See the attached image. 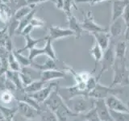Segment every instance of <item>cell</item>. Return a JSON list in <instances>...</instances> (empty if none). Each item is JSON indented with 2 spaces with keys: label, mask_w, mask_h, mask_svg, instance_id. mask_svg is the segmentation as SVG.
<instances>
[{
  "label": "cell",
  "mask_w": 129,
  "mask_h": 121,
  "mask_svg": "<svg viewBox=\"0 0 129 121\" xmlns=\"http://www.w3.org/2000/svg\"><path fill=\"white\" fill-rule=\"evenodd\" d=\"M47 82H44V81L41 79H38V80H35L32 82H31L29 85H27L25 87L23 88L24 92L27 95H31L34 94V93L39 91L40 90H41L43 87L45 86V84Z\"/></svg>",
  "instance_id": "cell-23"
},
{
  "label": "cell",
  "mask_w": 129,
  "mask_h": 121,
  "mask_svg": "<svg viewBox=\"0 0 129 121\" xmlns=\"http://www.w3.org/2000/svg\"><path fill=\"white\" fill-rule=\"evenodd\" d=\"M128 0H114L112 3L111 11V22L122 17L124 8L126 7Z\"/></svg>",
  "instance_id": "cell-16"
},
{
  "label": "cell",
  "mask_w": 129,
  "mask_h": 121,
  "mask_svg": "<svg viewBox=\"0 0 129 121\" xmlns=\"http://www.w3.org/2000/svg\"><path fill=\"white\" fill-rule=\"evenodd\" d=\"M74 36V33L70 29V28L64 29V28H61L60 27H56V26H51L48 28V39H50L52 41H53V40H57V39L68 37V36Z\"/></svg>",
  "instance_id": "cell-14"
},
{
  "label": "cell",
  "mask_w": 129,
  "mask_h": 121,
  "mask_svg": "<svg viewBox=\"0 0 129 121\" xmlns=\"http://www.w3.org/2000/svg\"><path fill=\"white\" fill-rule=\"evenodd\" d=\"M67 19L69 23V28L74 33V36L76 39H80L84 31L82 27V23H79L77 18L72 14L69 15Z\"/></svg>",
  "instance_id": "cell-19"
},
{
  "label": "cell",
  "mask_w": 129,
  "mask_h": 121,
  "mask_svg": "<svg viewBox=\"0 0 129 121\" xmlns=\"http://www.w3.org/2000/svg\"><path fill=\"white\" fill-rule=\"evenodd\" d=\"M95 39V41L99 44V45L103 48V50H106L111 43V37L109 32H97L90 33Z\"/></svg>",
  "instance_id": "cell-15"
},
{
  "label": "cell",
  "mask_w": 129,
  "mask_h": 121,
  "mask_svg": "<svg viewBox=\"0 0 129 121\" xmlns=\"http://www.w3.org/2000/svg\"><path fill=\"white\" fill-rule=\"evenodd\" d=\"M105 101L109 110L117 112H129L127 105L116 95H109L107 99H105Z\"/></svg>",
  "instance_id": "cell-10"
},
{
  "label": "cell",
  "mask_w": 129,
  "mask_h": 121,
  "mask_svg": "<svg viewBox=\"0 0 129 121\" xmlns=\"http://www.w3.org/2000/svg\"><path fill=\"white\" fill-rule=\"evenodd\" d=\"M57 90L59 95L62 98V99L66 102V101L70 100L74 97L78 95H86L82 91L78 88V85H74L72 86H68V87H58L57 86Z\"/></svg>",
  "instance_id": "cell-11"
},
{
  "label": "cell",
  "mask_w": 129,
  "mask_h": 121,
  "mask_svg": "<svg viewBox=\"0 0 129 121\" xmlns=\"http://www.w3.org/2000/svg\"><path fill=\"white\" fill-rule=\"evenodd\" d=\"M35 13H36V9L34 8L29 14H27L26 16H24L23 19H21L19 20V27L17 28V31H16L15 34L19 35L20 34V32H21L24 27L26 26H27L28 24H30L32 19L34 18L35 16Z\"/></svg>",
  "instance_id": "cell-25"
},
{
  "label": "cell",
  "mask_w": 129,
  "mask_h": 121,
  "mask_svg": "<svg viewBox=\"0 0 129 121\" xmlns=\"http://www.w3.org/2000/svg\"><path fill=\"white\" fill-rule=\"evenodd\" d=\"M8 66H9L11 70L19 72L21 70V66L16 60L15 56L13 53V52H10L8 55Z\"/></svg>",
  "instance_id": "cell-31"
},
{
  "label": "cell",
  "mask_w": 129,
  "mask_h": 121,
  "mask_svg": "<svg viewBox=\"0 0 129 121\" xmlns=\"http://www.w3.org/2000/svg\"><path fill=\"white\" fill-rule=\"evenodd\" d=\"M34 8H35V6H31V5H27L25 7H20L17 11H15L13 16L16 19L20 20L21 19H23L24 16H26L27 14H29Z\"/></svg>",
  "instance_id": "cell-28"
},
{
  "label": "cell",
  "mask_w": 129,
  "mask_h": 121,
  "mask_svg": "<svg viewBox=\"0 0 129 121\" xmlns=\"http://www.w3.org/2000/svg\"><path fill=\"white\" fill-rule=\"evenodd\" d=\"M127 43L124 40H118L115 44V54L116 59H125Z\"/></svg>",
  "instance_id": "cell-24"
},
{
  "label": "cell",
  "mask_w": 129,
  "mask_h": 121,
  "mask_svg": "<svg viewBox=\"0 0 129 121\" xmlns=\"http://www.w3.org/2000/svg\"><path fill=\"white\" fill-rule=\"evenodd\" d=\"M33 28H34L33 26H32L31 23H30V24H28L27 26H26L21 32H20V35H22V36H27V35H30V33L31 32V31L33 30Z\"/></svg>",
  "instance_id": "cell-42"
},
{
  "label": "cell",
  "mask_w": 129,
  "mask_h": 121,
  "mask_svg": "<svg viewBox=\"0 0 129 121\" xmlns=\"http://www.w3.org/2000/svg\"><path fill=\"white\" fill-rule=\"evenodd\" d=\"M126 105H127V107L128 108V110H129V100L127 102V103H126Z\"/></svg>",
  "instance_id": "cell-50"
},
{
  "label": "cell",
  "mask_w": 129,
  "mask_h": 121,
  "mask_svg": "<svg viewBox=\"0 0 129 121\" xmlns=\"http://www.w3.org/2000/svg\"><path fill=\"white\" fill-rule=\"evenodd\" d=\"M52 41L48 39L46 40V43H45V45H44L43 48H33L29 50V55H28V58L29 60H31V62H33L34 59L38 56L40 55H46L48 56V57H50L52 59H53L55 60H57L56 58V52L52 48Z\"/></svg>",
  "instance_id": "cell-5"
},
{
  "label": "cell",
  "mask_w": 129,
  "mask_h": 121,
  "mask_svg": "<svg viewBox=\"0 0 129 121\" xmlns=\"http://www.w3.org/2000/svg\"><path fill=\"white\" fill-rule=\"evenodd\" d=\"M123 37H124V40L127 43H129V24L127 25L126 29H125L124 34H123Z\"/></svg>",
  "instance_id": "cell-44"
},
{
  "label": "cell",
  "mask_w": 129,
  "mask_h": 121,
  "mask_svg": "<svg viewBox=\"0 0 129 121\" xmlns=\"http://www.w3.org/2000/svg\"><path fill=\"white\" fill-rule=\"evenodd\" d=\"M31 24L32 26H33V27H42L44 25V22L43 21L42 19H36L34 17L33 19H32V20H31Z\"/></svg>",
  "instance_id": "cell-40"
},
{
  "label": "cell",
  "mask_w": 129,
  "mask_h": 121,
  "mask_svg": "<svg viewBox=\"0 0 129 121\" xmlns=\"http://www.w3.org/2000/svg\"><path fill=\"white\" fill-rule=\"evenodd\" d=\"M2 68V62H1V59H0V69Z\"/></svg>",
  "instance_id": "cell-51"
},
{
  "label": "cell",
  "mask_w": 129,
  "mask_h": 121,
  "mask_svg": "<svg viewBox=\"0 0 129 121\" xmlns=\"http://www.w3.org/2000/svg\"><path fill=\"white\" fill-rule=\"evenodd\" d=\"M122 18L123 19L124 22L126 23L127 25H128V24H129V0H128V2L127 3L126 7H125V8H124Z\"/></svg>",
  "instance_id": "cell-39"
},
{
  "label": "cell",
  "mask_w": 129,
  "mask_h": 121,
  "mask_svg": "<svg viewBox=\"0 0 129 121\" xmlns=\"http://www.w3.org/2000/svg\"><path fill=\"white\" fill-rule=\"evenodd\" d=\"M73 7H75L76 9H78V8L76 7V3H75L74 0H64L62 10L64 11V13L66 14L67 17L72 14L71 11H72Z\"/></svg>",
  "instance_id": "cell-34"
},
{
  "label": "cell",
  "mask_w": 129,
  "mask_h": 121,
  "mask_svg": "<svg viewBox=\"0 0 129 121\" xmlns=\"http://www.w3.org/2000/svg\"><path fill=\"white\" fill-rule=\"evenodd\" d=\"M103 52H104V51L103 50V48H101L99 45V44L95 41L94 45H93L92 48L90 49V53L93 56V57L94 59V70H93V71L91 72V74L95 73L96 68H97V64L101 62V60H102L103 56Z\"/></svg>",
  "instance_id": "cell-21"
},
{
  "label": "cell",
  "mask_w": 129,
  "mask_h": 121,
  "mask_svg": "<svg viewBox=\"0 0 129 121\" xmlns=\"http://www.w3.org/2000/svg\"><path fill=\"white\" fill-rule=\"evenodd\" d=\"M39 115H40L41 121H58L54 112L52 111L50 109H48L46 106L45 108L44 109L41 107V111H40Z\"/></svg>",
  "instance_id": "cell-26"
},
{
  "label": "cell",
  "mask_w": 129,
  "mask_h": 121,
  "mask_svg": "<svg viewBox=\"0 0 129 121\" xmlns=\"http://www.w3.org/2000/svg\"><path fill=\"white\" fill-rule=\"evenodd\" d=\"M127 27V24L124 22L122 17L115 19V21L111 22L110 27L108 28V32L111 35L112 40L119 38L124 34L125 29Z\"/></svg>",
  "instance_id": "cell-8"
},
{
  "label": "cell",
  "mask_w": 129,
  "mask_h": 121,
  "mask_svg": "<svg viewBox=\"0 0 129 121\" xmlns=\"http://www.w3.org/2000/svg\"><path fill=\"white\" fill-rule=\"evenodd\" d=\"M113 121H129V112H117L110 110Z\"/></svg>",
  "instance_id": "cell-32"
},
{
  "label": "cell",
  "mask_w": 129,
  "mask_h": 121,
  "mask_svg": "<svg viewBox=\"0 0 129 121\" xmlns=\"http://www.w3.org/2000/svg\"><path fill=\"white\" fill-rule=\"evenodd\" d=\"M66 73L59 70H49L41 71L40 74V79L44 82H48L56 79L66 78Z\"/></svg>",
  "instance_id": "cell-17"
},
{
  "label": "cell",
  "mask_w": 129,
  "mask_h": 121,
  "mask_svg": "<svg viewBox=\"0 0 129 121\" xmlns=\"http://www.w3.org/2000/svg\"><path fill=\"white\" fill-rule=\"evenodd\" d=\"M64 103V101L62 99V98L59 95L58 90H57V86H56L52 91L51 92L50 95L48 96V98L44 102V105L50 109L52 111H55L60 105L63 104Z\"/></svg>",
  "instance_id": "cell-9"
},
{
  "label": "cell",
  "mask_w": 129,
  "mask_h": 121,
  "mask_svg": "<svg viewBox=\"0 0 129 121\" xmlns=\"http://www.w3.org/2000/svg\"><path fill=\"white\" fill-rule=\"evenodd\" d=\"M54 114L56 115V119H57L58 121H68L70 117L78 116V115H75L74 112L71 111V110L69 108L66 103L60 105L54 111Z\"/></svg>",
  "instance_id": "cell-18"
},
{
  "label": "cell",
  "mask_w": 129,
  "mask_h": 121,
  "mask_svg": "<svg viewBox=\"0 0 129 121\" xmlns=\"http://www.w3.org/2000/svg\"><path fill=\"white\" fill-rule=\"evenodd\" d=\"M82 115L84 118H86L88 121H101L98 114H97V111L94 107L92 108L91 110H90L88 112H86V114H84Z\"/></svg>",
  "instance_id": "cell-36"
},
{
  "label": "cell",
  "mask_w": 129,
  "mask_h": 121,
  "mask_svg": "<svg viewBox=\"0 0 129 121\" xmlns=\"http://www.w3.org/2000/svg\"><path fill=\"white\" fill-rule=\"evenodd\" d=\"M30 66L33 67L40 71L49 70H57L58 69L57 66H56V60L50 58V57H48L44 64H36L34 62H32Z\"/></svg>",
  "instance_id": "cell-22"
},
{
  "label": "cell",
  "mask_w": 129,
  "mask_h": 121,
  "mask_svg": "<svg viewBox=\"0 0 129 121\" xmlns=\"http://www.w3.org/2000/svg\"><path fill=\"white\" fill-rule=\"evenodd\" d=\"M19 20L16 19L14 16H12L9 21H8V26L7 27V34L11 38L14 36V34H15L16 31H17V28L19 27Z\"/></svg>",
  "instance_id": "cell-30"
},
{
  "label": "cell",
  "mask_w": 129,
  "mask_h": 121,
  "mask_svg": "<svg viewBox=\"0 0 129 121\" xmlns=\"http://www.w3.org/2000/svg\"><path fill=\"white\" fill-rule=\"evenodd\" d=\"M46 1H50V0H27L28 5H31V6H36L37 3H40Z\"/></svg>",
  "instance_id": "cell-43"
},
{
  "label": "cell",
  "mask_w": 129,
  "mask_h": 121,
  "mask_svg": "<svg viewBox=\"0 0 129 121\" xmlns=\"http://www.w3.org/2000/svg\"><path fill=\"white\" fill-rule=\"evenodd\" d=\"M94 108L101 121H111L112 119L110 114V110H109L105 99H95Z\"/></svg>",
  "instance_id": "cell-12"
},
{
  "label": "cell",
  "mask_w": 129,
  "mask_h": 121,
  "mask_svg": "<svg viewBox=\"0 0 129 121\" xmlns=\"http://www.w3.org/2000/svg\"><path fill=\"white\" fill-rule=\"evenodd\" d=\"M12 52H13V53L15 56L16 60H18V62L19 63V65L21 66V68L22 67H27V66H30L31 64V60H29V58L28 57H26V56H23L21 53H19V52H18L16 50H12Z\"/></svg>",
  "instance_id": "cell-33"
},
{
  "label": "cell",
  "mask_w": 129,
  "mask_h": 121,
  "mask_svg": "<svg viewBox=\"0 0 129 121\" xmlns=\"http://www.w3.org/2000/svg\"><path fill=\"white\" fill-rule=\"evenodd\" d=\"M111 121H113V120H112V119H111Z\"/></svg>",
  "instance_id": "cell-52"
},
{
  "label": "cell",
  "mask_w": 129,
  "mask_h": 121,
  "mask_svg": "<svg viewBox=\"0 0 129 121\" xmlns=\"http://www.w3.org/2000/svg\"><path fill=\"white\" fill-rule=\"evenodd\" d=\"M114 75L111 87L116 86H129V70L125 59H116L114 66Z\"/></svg>",
  "instance_id": "cell-2"
},
{
  "label": "cell",
  "mask_w": 129,
  "mask_h": 121,
  "mask_svg": "<svg viewBox=\"0 0 129 121\" xmlns=\"http://www.w3.org/2000/svg\"><path fill=\"white\" fill-rule=\"evenodd\" d=\"M125 60H126V63H129V43H127V51L126 54H125Z\"/></svg>",
  "instance_id": "cell-45"
},
{
  "label": "cell",
  "mask_w": 129,
  "mask_h": 121,
  "mask_svg": "<svg viewBox=\"0 0 129 121\" xmlns=\"http://www.w3.org/2000/svg\"><path fill=\"white\" fill-rule=\"evenodd\" d=\"M75 3H89L90 5H94V4L105 2V1H108V0H74Z\"/></svg>",
  "instance_id": "cell-41"
},
{
  "label": "cell",
  "mask_w": 129,
  "mask_h": 121,
  "mask_svg": "<svg viewBox=\"0 0 129 121\" xmlns=\"http://www.w3.org/2000/svg\"><path fill=\"white\" fill-rule=\"evenodd\" d=\"M18 112L23 118L27 119H34L35 117L40 115V111L31 105L23 101H18Z\"/></svg>",
  "instance_id": "cell-7"
},
{
  "label": "cell",
  "mask_w": 129,
  "mask_h": 121,
  "mask_svg": "<svg viewBox=\"0 0 129 121\" xmlns=\"http://www.w3.org/2000/svg\"><path fill=\"white\" fill-rule=\"evenodd\" d=\"M7 78H9L10 80H11L12 82L15 84V86H17L18 89H20V90L23 89V86L22 84L21 80H20V77H19V72L13 71V70H7Z\"/></svg>",
  "instance_id": "cell-27"
},
{
  "label": "cell",
  "mask_w": 129,
  "mask_h": 121,
  "mask_svg": "<svg viewBox=\"0 0 129 121\" xmlns=\"http://www.w3.org/2000/svg\"><path fill=\"white\" fill-rule=\"evenodd\" d=\"M74 121H88L86 118H84L83 117V115H82V116H80L78 119H75Z\"/></svg>",
  "instance_id": "cell-46"
},
{
  "label": "cell",
  "mask_w": 129,
  "mask_h": 121,
  "mask_svg": "<svg viewBox=\"0 0 129 121\" xmlns=\"http://www.w3.org/2000/svg\"><path fill=\"white\" fill-rule=\"evenodd\" d=\"M115 62V41L114 40H111V43L109 44L108 48L106 50H104L103 58L101 60V69L99 74L96 77V79L99 81L101 79L102 76L105 72H107L110 69L113 68Z\"/></svg>",
  "instance_id": "cell-3"
},
{
  "label": "cell",
  "mask_w": 129,
  "mask_h": 121,
  "mask_svg": "<svg viewBox=\"0 0 129 121\" xmlns=\"http://www.w3.org/2000/svg\"><path fill=\"white\" fill-rule=\"evenodd\" d=\"M81 23H82V27L83 28V30L88 32L90 34L92 33V32H107L108 31L107 27L101 26L94 21V15H93L92 11H89L85 15L83 21Z\"/></svg>",
  "instance_id": "cell-6"
},
{
  "label": "cell",
  "mask_w": 129,
  "mask_h": 121,
  "mask_svg": "<svg viewBox=\"0 0 129 121\" xmlns=\"http://www.w3.org/2000/svg\"><path fill=\"white\" fill-rule=\"evenodd\" d=\"M0 1H1L3 3H5V4H7L8 3H9V1L10 0H0Z\"/></svg>",
  "instance_id": "cell-47"
},
{
  "label": "cell",
  "mask_w": 129,
  "mask_h": 121,
  "mask_svg": "<svg viewBox=\"0 0 129 121\" xmlns=\"http://www.w3.org/2000/svg\"><path fill=\"white\" fill-rule=\"evenodd\" d=\"M7 70H5V69H0V92L5 90L6 82L7 79Z\"/></svg>",
  "instance_id": "cell-37"
},
{
  "label": "cell",
  "mask_w": 129,
  "mask_h": 121,
  "mask_svg": "<svg viewBox=\"0 0 129 121\" xmlns=\"http://www.w3.org/2000/svg\"><path fill=\"white\" fill-rule=\"evenodd\" d=\"M123 93V90L121 88L111 87L103 86L99 82L97 84L96 87L88 93V96L94 99H107L109 95H117Z\"/></svg>",
  "instance_id": "cell-4"
},
{
  "label": "cell",
  "mask_w": 129,
  "mask_h": 121,
  "mask_svg": "<svg viewBox=\"0 0 129 121\" xmlns=\"http://www.w3.org/2000/svg\"><path fill=\"white\" fill-rule=\"evenodd\" d=\"M22 121H36V120H34L33 119H23Z\"/></svg>",
  "instance_id": "cell-49"
},
{
  "label": "cell",
  "mask_w": 129,
  "mask_h": 121,
  "mask_svg": "<svg viewBox=\"0 0 129 121\" xmlns=\"http://www.w3.org/2000/svg\"><path fill=\"white\" fill-rule=\"evenodd\" d=\"M14 99V95L10 91L3 90L0 92V101H2L4 103H10Z\"/></svg>",
  "instance_id": "cell-35"
},
{
  "label": "cell",
  "mask_w": 129,
  "mask_h": 121,
  "mask_svg": "<svg viewBox=\"0 0 129 121\" xmlns=\"http://www.w3.org/2000/svg\"><path fill=\"white\" fill-rule=\"evenodd\" d=\"M24 37H25V40H26L25 46L23 47L22 48H19V49L16 50L18 52H19V53H21V52L26 51V50H30V49H31V48H36L37 44L42 42V41H46V40H48V36H44V37H42V38H39V39L32 38L31 36V35H27V36H24Z\"/></svg>",
  "instance_id": "cell-20"
},
{
  "label": "cell",
  "mask_w": 129,
  "mask_h": 121,
  "mask_svg": "<svg viewBox=\"0 0 129 121\" xmlns=\"http://www.w3.org/2000/svg\"><path fill=\"white\" fill-rule=\"evenodd\" d=\"M0 121H13V119H0Z\"/></svg>",
  "instance_id": "cell-48"
},
{
  "label": "cell",
  "mask_w": 129,
  "mask_h": 121,
  "mask_svg": "<svg viewBox=\"0 0 129 121\" xmlns=\"http://www.w3.org/2000/svg\"><path fill=\"white\" fill-rule=\"evenodd\" d=\"M56 86H57V83L56 82H50L49 84L43 87L41 90H40L39 91L34 93V94L28 95H30L32 99H34L36 102H38L39 103H44V102L48 98V96L50 95L51 92Z\"/></svg>",
  "instance_id": "cell-13"
},
{
  "label": "cell",
  "mask_w": 129,
  "mask_h": 121,
  "mask_svg": "<svg viewBox=\"0 0 129 121\" xmlns=\"http://www.w3.org/2000/svg\"><path fill=\"white\" fill-rule=\"evenodd\" d=\"M95 99L87 95H78L64 102L75 115H84L94 107Z\"/></svg>",
  "instance_id": "cell-1"
},
{
  "label": "cell",
  "mask_w": 129,
  "mask_h": 121,
  "mask_svg": "<svg viewBox=\"0 0 129 121\" xmlns=\"http://www.w3.org/2000/svg\"><path fill=\"white\" fill-rule=\"evenodd\" d=\"M86 91H87V95L88 93L91 91L92 90H94V89L96 87L97 84L99 83V81L96 79L95 77H93L92 75L89 78V79L86 82Z\"/></svg>",
  "instance_id": "cell-38"
},
{
  "label": "cell",
  "mask_w": 129,
  "mask_h": 121,
  "mask_svg": "<svg viewBox=\"0 0 129 121\" xmlns=\"http://www.w3.org/2000/svg\"><path fill=\"white\" fill-rule=\"evenodd\" d=\"M0 110H1L4 116V119H13L16 115V113L18 112L17 107L14 108H9L3 106L2 104H0Z\"/></svg>",
  "instance_id": "cell-29"
}]
</instances>
